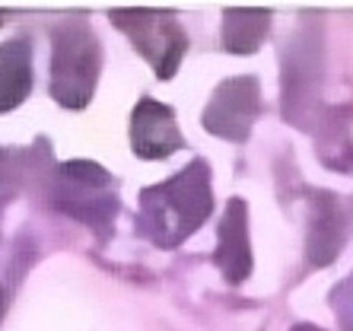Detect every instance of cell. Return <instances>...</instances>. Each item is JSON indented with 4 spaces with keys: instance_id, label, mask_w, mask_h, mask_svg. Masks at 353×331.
Listing matches in <instances>:
<instances>
[{
    "instance_id": "1",
    "label": "cell",
    "mask_w": 353,
    "mask_h": 331,
    "mask_svg": "<svg viewBox=\"0 0 353 331\" xmlns=\"http://www.w3.org/2000/svg\"><path fill=\"white\" fill-rule=\"evenodd\" d=\"M29 54L23 41H10L0 48V112L13 108L29 90Z\"/></svg>"
},
{
    "instance_id": "2",
    "label": "cell",
    "mask_w": 353,
    "mask_h": 331,
    "mask_svg": "<svg viewBox=\"0 0 353 331\" xmlns=\"http://www.w3.org/2000/svg\"><path fill=\"white\" fill-rule=\"evenodd\" d=\"M0 23H3V13H0Z\"/></svg>"
}]
</instances>
